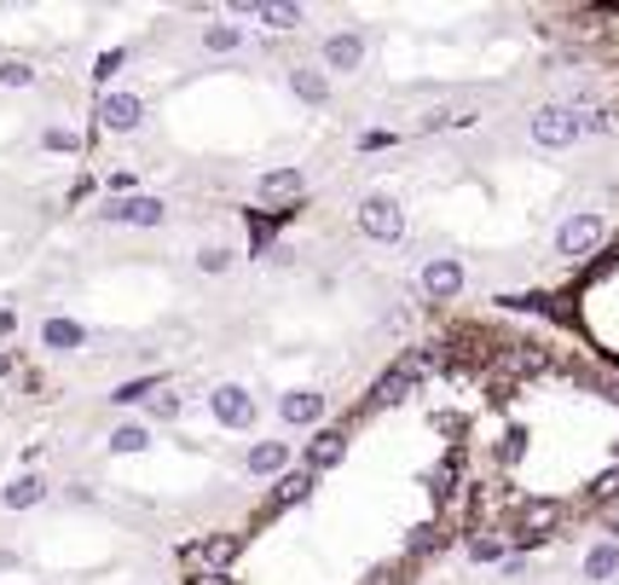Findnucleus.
Here are the masks:
<instances>
[{"label":"nucleus","instance_id":"nucleus-1","mask_svg":"<svg viewBox=\"0 0 619 585\" xmlns=\"http://www.w3.org/2000/svg\"><path fill=\"white\" fill-rule=\"evenodd\" d=\"M608 244V215L602 209H579L556 226V256L561 261H590Z\"/></svg>","mask_w":619,"mask_h":585},{"label":"nucleus","instance_id":"nucleus-2","mask_svg":"<svg viewBox=\"0 0 619 585\" xmlns=\"http://www.w3.org/2000/svg\"><path fill=\"white\" fill-rule=\"evenodd\" d=\"M353 220H359V233H365L371 244H400L405 238V203L394 192H365Z\"/></svg>","mask_w":619,"mask_h":585},{"label":"nucleus","instance_id":"nucleus-3","mask_svg":"<svg viewBox=\"0 0 619 585\" xmlns=\"http://www.w3.org/2000/svg\"><path fill=\"white\" fill-rule=\"evenodd\" d=\"M99 220L105 226H140V233H151V226L168 220V203L151 197V192H134V197H105L99 203Z\"/></svg>","mask_w":619,"mask_h":585},{"label":"nucleus","instance_id":"nucleus-4","mask_svg":"<svg viewBox=\"0 0 619 585\" xmlns=\"http://www.w3.org/2000/svg\"><path fill=\"white\" fill-rule=\"evenodd\" d=\"M527 140L538 151H567V145H579V122H574V105H538L527 116Z\"/></svg>","mask_w":619,"mask_h":585},{"label":"nucleus","instance_id":"nucleus-5","mask_svg":"<svg viewBox=\"0 0 619 585\" xmlns=\"http://www.w3.org/2000/svg\"><path fill=\"white\" fill-rule=\"evenodd\" d=\"M99 134H140L145 129V99L140 93H127V88H111V93H99Z\"/></svg>","mask_w":619,"mask_h":585},{"label":"nucleus","instance_id":"nucleus-6","mask_svg":"<svg viewBox=\"0 0 619 585\" xmlns=\"http://www.w3.org/2000/svg\"><path fill=\"white\" fill-rule=\"evenodd\" d=\"M365 53H371L365 30H330L319 41V70L324 75H353V70H365Z\"/></svg>","mask_w":619,"mask_h":585},{"label":"nucleus","instance_id":"nucleus-7","mask_svg":"<svg viewBox=\"0 0 619 585\" xmlns=\"http://www.w3.org/2000/svg\"><path fill=\"white\" fill-rule=\"evenodd\" d=\"M209 412L220 429H255L261 423V400H255L244 383H215L209 389Z\"/></svg>","mask_w":619,"mask_h":585},{"label":"nucleus","instance_id":"nucleus-8","mask_svg":"<svg viewBox=\"0 0 619 585\" xmlns=\"http://www.w3.org/2000/svg\"><path fill=\"white\" fill-rule=\"evenodd\" d=\"M238 551H244V533H226L220 527V533H203V540H192L179 556H186L197 574H226L231 563H238Z\"/></svg>","mask_w":619,"mask_h":585},{"label":"nucleus","instance_id":"nucleus-9","mask_svg":"<svg viewBox=\"0 0 619 585\" xmlns=\"http://www.w3.org/2000/svg\"><path fill=\"white\" fill-rule=\"evenodd\" d=\"M463 285H470V267H463V256H429L423 273H417V290L429 301H457Z\"/></svg>","mask_w":619,"mask_h":585},{"label":"nucleus","instance_id":"nucleus-10","mask_svg":"<svg viewBox=\"0 0 619 585\" xmlns=\"http://www.w3.org/2000/svg\"><path fill=\"white\" fill-rule=\"evenodd\" d=\"M330 394L324 389H283L278 394V423L283 429H324Z\"/></svg>","mask_w":619,"mask_h":585},{"label":"nucleus","instance_id":"nucleus-11","mask_svg":"<svg viewBox=\"0 0 619 585\" xmlns=\"http://www.w3.org/2000/svg\"><path fill=\"white\" fill-rule=\"evenodd\" d=\"M255 197L272 203L278 215H296V203L307 197V174H301V168H290V163H283V168H267L261 181H255Z\"/></svg>","mask_w":619,"mask_h":585},{"label":"nucleus","instance_id":"nucleus-12","mask_svg":"<svg viewBox=\"0 0 619 585\" xmlns=\"http://www.w3.org/2000/svg\"><path fill=\"white\" fill-rule=\"evenodd\" d=\"M348 464V429H313V441L301 447V470H313V475H330V470H342Z\"/></svg>","mask_w":619,"mask_h":585},{"label":"nucleus","instance_id":"nucleus-13","mask_svg":"<svg viewBox=\"0 0 619 585\" xmlns=\"http://www.w3.org/2000/svg\"><path fill=\"white\" fill-rule=\"evenodd\" d=\"M231 18H255V23H267V30L290 35V30H301V23H307V7H296V0H238Z\"/></svg>","mask_w":619,"mask_h":585},{"label":"nucleus","instance_id":"nucleus-14","mask_svg":"<svg viewBox=\"0 0 619 585\" xmlns=\"http://www.w3.org/2000/svg\"><path fill=\"white\" fill-rule=\"evenodd\" d=\"M35 337H41V353L64 360V353H82V348H87V325H82V319H70V314H47Z\"/></svg>","mask_w":619,"mask_h":585},{"label":"nucleus","instance_id":"nucleus-15","mask_svg":"<svg viewBox=\"0 0 619 585\" xmlns=\"http://www.w3.org/2000/svg\"><path fill=\"white\" fill-rule=\"evenodd\" d=\"M283 470H296V447H290V441H249V452H244V475H255V481H278Z\"/></svg>","mask_w":619,"mask_h":585},{"label":"nucleus","instance_id":"nucleus-16","mask_svg":"<svg viewBox=\"0 0 619 585\" xmlns=\"http://www.w3.org/2000/svg\"><path fill=\"white\" fill-rule=\"evenodd\" d=\"M411 389H417V371H411V366L400 360V366H389V371H382L376 383H371V394H365V412H382V406H400Z\"/></svg>","mask_w":619,"mask_h":585},{"label":"nucleus","instance_id":"nucleus-17","mask_svg":"<svg viewBox=\"0 0 619 585\" xmlns=\"http://www.w3.org/2000/svg\"><path fill=\"white\" fill-rule=\"evenodd\" d=\"M47 481L35 475V470H23V475H12L7 488H0V511H35V504H47Z\"/></svg>","mask_w":619,"mask_h":585},{"label":"nucleus","instance_id":"nucleus-18","mask_svg":"<svg viewBox=\"0 0 619 585\" xmlns=\"http://www.w3.org/2000/svg\"><path fill=\"white\" fill-rule=\"evenodd\" d=\"M290 93L301 99V105L324 111V105H330V93H337V88H330V75H324L319 64H290Z\"/></svg>","mask_w":619,"mask_h":585},{"label":"nucleus","instance_id":"nucleus-19","mask_svg":"<svg viewBox=\"0 0 619 585\" xmlns=\"http://www.w3.org/2000/svg\"><path fill=\"white\" fill-rule=\"evenodd\" d=\"M313 488H319V475L296 464V470H283V475L272 481V499H267V504H272V511H290V504H307V499H313Z\"/></svg>","mask_w":619,"mask_h":585},{"label":"nucleus","instance_id":"nucleus-20","mask_svg":"<svg viewBox=\"0 0 619 585\" xmlns=\"http://www.w3.org/2000/svg\"><path fill=\"white\" fill-rule=\"evenodd\" d=\"M556 527H561V504H550V499H533L527 511H522V522H515V540L533 545V540H545V533H556Z\"/></svg>","mask_w":619,"mask_h":585},{"label":"nucleus","instance_id":"nucleus-21","mask_svg":"<svg viewBox=\"0 0 619 585\" xmlns=\"http://www.w3.org/2000/svg\"><path fill=\"white\" fill-rule=\"evenodd\" d=\"M151 441H157V435H151V423H145V418H127V423L111 429L105 447H111V458H134V452H145Z\"/></svg>","mask_w":619,"mask_h":585},{"label":"nucleus","instance_id":"nucleus-22","mask_svg":"<svg viewBox=\"0 0 619 585\" xmlns=\"http://www.w3.org/2000/svg\"><path fill=\"white\" fill-rule=\"evenodd\" d=\"M613 574H619V545L613 540H597V545L585 551V579L590 585H608Z\"/></svg>","mask_w":619,"mask_h":585},{"label":"nucleus","instance_id":"nucleus-23","mask_svg":"<svg viewBox=\"0 0 619 585\" xmlns=\"http://www.w3.org/2000/svg\"><path fill=\"white\" fill-rule=\"evenodd\" d=\"M179 418H186V394H179V389L163 383L157 394L145 400V423H151V429H157V423H179Z\"/></svg>","mask_w":619,"mask_h":585},{"label":"nucleus","instance_id":"nucleus-24","mask_svg":"<svg viewBox=\"0 0 619 585\" xmlns=\"http://www.w3.org/2000/svg\"><path fill=\"white\" fill-rule=\"evenodd\" d=\"M515 545H509V533H470V545H463V556L470 563H504Z\"/></svg>","mask_w":619,"mask_h":585},{"label":"nucleus","instance_id":"nucleus-25","mask_svg":"<svg viewBox=\"0 0 619 585\" xmlns=\"http://www.w3.org/2000/svg\"><path fill=\"white\" fill-rule=\"evenodd\" d=\"M163 389V377L157 371H145V377H127V383H116L111 389V406H145L151 394H157Z\"/></svg>","mask_w":619,"mask_h":585},{"label":"nucleus","instance_id":"nucleus-26","mask_svg":"<svg viewBox=\"0 0 619 585\" xmlns=\"http://www.w3.org/2000/svg\"><path fill=\"white\" fill-rule=\"evenodd\" d=\"M244 47V23H203V53H238Z\"/></svg>","mask_w":619,"mask_h":585},{"label":"nucleus","instance_id":"nucleus-27","mask_svg":"<svg viewBox=\"0 0 619 585\" xmlns=\"http://www.w3.org/2000/svg\"><path fill=\"white\" fill-rule=\"evenodd\" d=\"M41 151H53V157H82L87 140L75 129H64V122H53V129H41Z\"/></svg>","mask_w":619,"mask_h":585},{"label":"nucleus","instance_id":"nucleus-28","mask_svg":"<svg viewBox=\"0 0 619 585\" xmlns=\"http://www.w3.org/2000/svg\"><path fill=\"white\" fill-rule=\"evenodd\" d=\"M41 82V70L30 59H0V88L7 93H23V88H35Z\"/></svg>","mask_w":619,"mask_h":585},{"label":"nucleus","instance_id":"nucleus-29","mask_svg":"<svg viewBox=\"0 0 619 585\" xmlns=\"http://www.w3.org/2000/svg\"><path fill=\"white\" fill-rule=\"evenodd\" d=\"M493 458H498L504 470H515V464H522V458H527V429H522V423H509L504 435H498V447H493Z\"/></svg>","mask_w":619,"mask_h":585},{"label":"nucleus","instance_id":"nucleus-30","mask_svg":"<svg viewBox=\"0 0 619 585\" xmlns=\"http://www.w3.org/2000/svg\"><path fill=\"white\" fill-rule=\"evenodd\" d=\"M574 122H579V140H602L613 134V116L602 105H574Z\"/></svg>","mask_w":619,"mask_h":585},{"label":"nucleus","instance_id":"nucleus-31","mask_svg":"<svg viewBox=\"0 0 619 585\" xmlns=\"http://www.w3.org/2000/svg\"><path fill=\"white\" fill-rule=\"evenodd\" d=\"M122 64H127V47H105V53L93 59V82H99V88L111 93V82L122 75Z\"/></svg>","mask_w":619,"mask_h":585},{"label":"nucleus","instance_id":"nucleus-32","mask_svg":"<svg viewBox=\"0 0 619 585\" xmlns=\"http://www.w3.org/2000/svg\"><path fill=\"white\" fill-rule=\"evenodd\" d=\"M197 273H209V278L231 273V249H226V244H203V249H197Z\"/></svg>","mask_w":619,"mask_h":585},{"label":"nucleus","instance_id":"nucleus-33","mask_svg":"<svg viewBox=\"0 0 619 585\" xmlns=\"http://www.w3.org/2000/svg\"><path fill=\"white\" fill-rule=\"evenodd\" d=\"M249 256H272V220H261V215L249 226Z\"/></svg>","mask_w":619,"mask_h":585},{"label":"nucleus","instance_id":"nucleus-34","mask_svg":"<svg viewBox=\"0 0 619 585\" xmlns=\"http://www.w3.org/2000/svg\"><path fill=\"white\" fill-rule=\"evenodd\" d=\"M590 493H597V499H619V464H608L597 481H590Z\"/></svg>","mask_w":619,"mask_h":585},{"label":"nucleus","instance_id":"nucleus-35","mask_svg":"<svg viewBox=\"0 0 619 585\" xmlns=\"http://www.w3.org/2000/svg\"><path fill=\"white\" fill-rule=\"evenodd\" d=\"M389 145H400V134H389V129H365V134H359V151H389Z\"/></svg>","mask_w":619,"mask_h":585},{"label":"nucleus","instance_id":"nucleus-36","mask_svg":"<svg viewBox=\"0 0 619 585\" xmlns=\"http://www.w3.org/2000/svg\"><path fill=\"white\" fill-rule=\"evenodd\" d=\"M498 574H504V579H522V574H527V551H509L504 563H498Z\"/></svg>","mask_w":619,"mask_h":585},{"label":"nucleus","instance_id":"nucleus-37","mask_svg":"<svg viewBox=\"0 0 619 585\" xmlns=\"http://www.w3.org/2000/svg\"><path fill=\"white\" fill-rule=\"evenodd\" d=\"M434 545H441V527H417V540H411V551L423 556V551H434Z\"/></svg>","mask_w":619,"mask_h":585},{"label":"nucleus","instance_id":"nucleus-38","mask_svg":"<svg viewBox=\"0 0 619 585\" xmlns=\"http://www.w3.org/2000/svg\"><path fill=\"white\" fill-rule=\"evenodd\" d=\"M12 330H18V314H12V308H0V337H12Z\"/></svg>","mask_w":619,"mask_h":585},{"label":"nucleus","instance_id":"nucleus-39","mask_svg":"<svg viewBox=\"0 0 619 585\" xmlns=\"http://www.w3.org/2000/svg\"><path fill=\"white\" fill-rule=\"evenodd\" d=\"M186 585H231V579H226V574H192Z\"/></svg>","mask_w":619,"mask_h":585},{"label":"nucleus","instance_id":"nucleus-40","mask_svg":"<svg viewBox=\"0 0 619 585\" xmlns=\"http://www.w3.org/2000/svg\"><path fill=\"white\" fill-rule=\"evenodd\" d=\"M18 371V353H7V348H0V377H12Z\"/></svg>","mask_w":619,"mask_h":585},{"label":"nucleus","instance_id":"nucleus-41","mask_svg":"<svg viewBox=\"0 0 619 585\" xmlns=\"http://www.w3.org/2000/svg\"><path fill=\"white\" fill-rule=\"evenodd\" d=\"M18 568V551H0V574H12Z\"/></svg>","mask_w":619,"mask_h":585}]
</instances>
